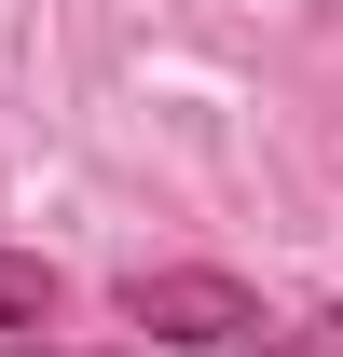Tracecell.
<instances>
[{
    "label": "cell",
    "mask_w": 343,
    "mask_h": 357,
    "mask_svg": "<svg viewBox=\"0 0 343 357\" xmlns=\"http://www.w3.org/2000/svg\"><path fill=\"white\" fill-rule=\"evenodd\" d=\"M0 357H42V344H0Z\"/></svg>",
    "instance_id": "cell-4"
},
{
    "label": "cell",
    "mask_w": 343,
    "mask_h": 357,
    "mask_svg": "<svg viewBox=\"0 0 343 357\" xmlns=\"http://www.w3.org/2000/svg\"><path fill=\"white\" fill-rule=\"evenodd\" d=\"M124 330L137 344H178V357H234L261 330V303L234 275H206V261H165V275H124Z\"/></svg>",
    "instance_id": "cell-1"
},
{
    "label": "cell",
    "mask_w": 343,
    "mask_h": 357,
    "mask_svg": "<svg viewBox=\"0 0 343 357\" xmlns=\"http://www.w3.org/2000/svg\"><path fill=\"white\" fill-rule=\"evenodd\" d=\"M234 357H343V303L289 316V330H261V344H234Z\"/></svg>",
    "instance_id": "cell-2"
},
{
    "label": "cell",
    "mask_w": 343,
    "mask_h": 357,
    "mask_svg": "<svg viewBox=\"0 0 343 357\" xmlns=\"http://www.w3.org/2000/svg\"><path fill=\"white\" fill-rule=\"evenodd\" d=\"M42 303H55V261H28V248H0V330H28Z\"/></svg>",
    "instance_id": "cell-3"
}]
</instances>
